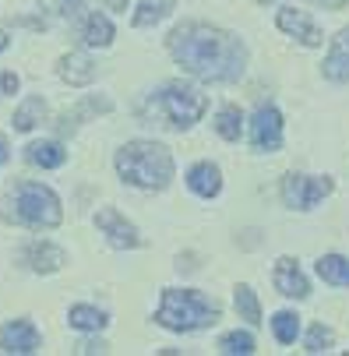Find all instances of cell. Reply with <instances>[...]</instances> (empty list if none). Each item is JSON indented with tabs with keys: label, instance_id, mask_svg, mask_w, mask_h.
<instances>
[{
	"label": "cell",
	"instance_id": "cell-17",
	"mask_svg": "<svg viewBox=\"0 0 349 356\" xmlns=\"http://www.w3.org/2000/svg\"><path fill=\"white\" fill-rule=\"evenodd\" d=\"M113 110V103H110V99H85V103H78L74 110H67V113H60V120H57V127L67 134V131H74L85 117H92V113H110Z\"/></svg>",
	"mask_w": 349,
	"mask_h": 356
},
{
	"label": "cell",
	"instance_id": "cell-23",
	"mask_svg": "<svg viewBox=\"0 0 349 356\" xmlns=\"http://www.w3.org/2000/svg\"><path fill=\"white\" fill-rule=\"evenodd\" d=\"M233 300H236V311H240L243 321H251V325L261 321V303H258V296H254L251 286H236V296Z\"/></svg>",
	"mask_w": 349,
	"mask_h": 356
},
{
	"label": "cell",
	"instance_id": "cell-32",
	"mask_svg": "<svg viewBox=\"0 0 349 356\" xmlns=\"http://www.w3.org/2000/svg\"><path fill=\"white\" fill-rule=\"evenodd\" d=\"M8 156H11V152H8V141H4V138H0V166H4V163H8Z\"/></svg>",
	"mask_w": 349,
	"mask_h": 356
},
{
	"label": "cell",
	"instance_id": "cell-31",
	"mask_svg": "<svg viewBox=\"0 0 349 356\" xmlns=\"http://www.w3.org/2000/svg\"><path fill=\"white\" fill-rule=\"evenodd\" d=\"M314 4H325V8H346L349 0H314Z\"/></svg>",
	"mask_w": 349,
	"mask_h": 356
},
{
	"label": "cell",
	"instance_id": "cell-13",
	"mask_svg": "<svg viewBox=\"0 0 349 356\" xmlns=\"http://www.w3.org/2000/svg\"><path fill=\"white\" fill-rule=\"evenodd\" d=\"M60 78H64L67 85H88V81H95V64H92V57L81 54V49L60 57Z\"/></svg>",
	"mask_w": 349,
	"mask_h": 356
},
{
	"label": "cell",
	"instance_id": "cell-16",
	"mask_svg": "<svg viewBox=\"0 0 349 356\" xmlns=\"http://www.w3.org/2000/svg\"><path fill=\"white\" fill-rule=\"evenodd\" d=\"M25 156H29V163H35L42 170H57V166L67 163V152H64L60 141H32L25 148Z\"/></svg>",
	"mask_w": 349,
	"mask_h": 356
},
{
	"label": "cell",
	"instance_id": "cell-34",
	"mask_svg": "<svg viewBox=\"0 0 349 356\" xmlns=\"http://www.w3.org/2000/svg\"><path fill=\"white\" fill-rule=\"evenodd\" d=\"M106 4H113V8H127V0H106Z\"/></svg>",
	"mask_w": 349,
	"mask_h": 356
},
{
	"label": "cell",
	"instance_id": "cell-12",
	"mask_svg": "<svg viewBox=\"0 0 349 356\" xmlns=\"http://www.w3.org/2000/svg\"><path fill=\"white\" fill-rule=\"evenodd\" d=\"M325 78L328 81H349V29H342L335 39H332V49L325 57Z\"/></svg>",
	"mask_w": 349,
	"mask_h": 356
},
{
	"label": "cell",
	"instance_id": "cell-4",
	"mask_svg": "<svg viewBox=\"0 0 349 356\" xmlns=\"http://www.w3.org/2000/svg\"><path fill=\"white\" fill-rule=\"evenodd\" d=\"M216 318H219V307L197 289H166L156 314V321L170 332H197V328L216 325Z\"/></svg>",
	"mask_w": 349,
	"mask_h": 356
},
{
	"label": "cell",
	"instance_id": "cell-26",
	"mask_svg": "<svg viewBox=\"0 0 349 356\" xmlns=\"http://www.w3.org/2000/svg\"><path fill=\"white\" fill-rule=\"evenodd\" d=\"M222 353H229V356H251L254 353V335L251 332H229V335H222Z\"/></svg>",
	"mask_w": 349,
	"mask_h": 356
},
{
	"label": "cell",
	"instance_id": "cell-5",
	"mask_svg": "<svg viewBox=\"0 0 349 356\" xmlns=\"http://www.w3.org/2000/svg\"><path fill=\"white\" fill-rule=\"evenodd\" d=\"M15 209H18L15 216L32 229H54L64 219L57 194L49 187H42V184H32V180L15 184Z\"/></svg>",
	"mask_w": 349,
	"mask_h": 356
},
{
	"label": "cell",
	"instance_id": "cell-29",
	"mask_svg": "<svg viewBox=\"0 0 349 356\" xmlns=\"http://www.w3.org/2000/svg\"><path fill=\"white\" fill-rule=\"evenodd\" d=\"M18 85H22V81H18V74H11V71H8V74H0V92H4V95H15V92H18Z\"/></svg>",
	"mask_w": 349,
	"mask_h": 356
},
{
	"label": "cell",
	"instance_id": "cell-6",
	"mask_svg": "<svg viewBox=\"0 0 349 356\" xmlns=\"http://www.w3.org/2000/svg\"><path fill=\"white\" fill-rule=\"evenodd\" d=\"M332 180L328 177H304V173H289L282 180V201L286 209H296V212H307L314 209L325 194H332Z\"/></svg>",
	"mask_w": 349,
	"mask_h": 356
},
{
	"label": "cell",
	"instance_id": "cell-21",
	"mask_svg": "<svg viewBox=\"0 0 349 356\" xmlns=\"http://www.w3.org/2000/svg\"><path fill=\"white\" fill-rule=\"evenodd\" d=\"M85 42L88 46H99V49L113 42V25H110L106 15H99V11L88 15V22H85Z\"/></svg>",
	"mask_w": 349,
	"mask_h": 356
},
{
	"label": "cell",
	"instance_id": "cell-2",
	"mask_svg": "<svg viewBox=\"0 0 349 356\" xmlns=\"http://www.w3.org/2000/svg\"><path fill=\"white\" fill-rule=\"evenodd\" d=\"M117 173L141 191H163L173 180V156L156 141H127L117 152Z\"/></svg>",
	"mask_w": 349,
	"mask_h": 356
},
{
	"label": "cell",
	"instance_id": "cell-30",
	"mask_svg": "<svg viewBox=\"0 0 349 356\" xmlns=\"http://www.w3.org/2000/svg\"><path fill=\"white\" fill-rule=\"evenodd\" d=\"M78 353H85V356H92V353H106V342H85Z\"/></svg>",
	"mask_w": 349,
	"mask_h": 356
},
{
	"label": "cell",
	"instance_id": "cell-7",
	"mask_svg": "<svg viewBox=\"0 0 349 356\" xmlns=\"http://www.w3.org/2000/svg\"><path fill=\"white\" fill-rule=\"evenodd\" d=\"M251 145L258 152H275L282 145V117L275 106H261L251 120Z\"/></svg>",
	"mask_w": 349,
	"mask_h": 356
},
{
	"label": "cell",
	"instance_id": "cell-20",
	"mask_svg": "<svg viewBox=\"0 0 349 356\" xmlns=\"http://www.w3.org/2000/svg\"><path fill=\"white\" fill-rule=\"evenodd\" d=\"M42 117H46V103L39 95H29L25 103L15 110V131H32L35 124H42Z\"/></svg>",
	"mask_w": 349,
	"mask_h": 356
},
{
	"label": "cell",
	"instance_id": "cell-9",
	"mask_svg": "<svg viewBox=\"0 0 349 356\" xmlns=\"http://www.w3.org/2000/svg\"><path fill=\"white\" fill-rule=\"evenodd\" d=\"M0 349L4 353H35L39 349V332L32 321H8L0 328Z\"/></svg>",
	"mask_w": 349,
	"mask_h": 356
},
{
	"label": "cell",
	"instance_id": "cell-11",
	"mask_svg": "<svg viewBox=\"0 0 349 356\" xmlns=\"http://www.w3.org/2000/svg\"><path fill=\"white\" fill-rule=\"evenodd\" d=\"M279 29L286 32V35H296L304 46H321V32H318V25L304 15V11H293V8H282L279 11Z\"/></svg>",
	"mask_w": 349,
	"mask_h": 356
},
{
	"label": "cell",
	"instance_id": "cell-8",
	"mask_svg": "<svg viewBox=\"0 0 349 356\" xmlns=\"http://www.w3.org/2000/svg\"><path fill=\"white\" fill-rule=\"evenodd\" d=\"M95 226L103 229V236L117 247V250H127V247H138L141 243V236H138V229L117 212V209H99V216H95Z\"/></svg>",
	"mask_w": 349,
	"mask_h": 356
},
{
	"label": "cell",
	"instance_id": "cell-10",
	"mask_svg": "<svg viewBox=\"0 0 349 356\" xmlns=\"http://www.w3.org/2000/svg\"><path fill=\"white\" fill-rule=\"evenodd\" d=\"M275 289L282 296H289V300H304L311 293L307 275L300 272V265H296L293 258H279V265H275Z\"/></svg>",
	"mask_w": 349,
	"mask_h": 356
},
{
	"label": "cell",
	"instance_id": "cell-19",
	"mask_svg": "<svg viewBox=\"0 0 349 356\" xmlns=\"http://www.w3.org/2000/svg\"><path fill=\"white\" fill-rule=\"evenodd\" d=\"M173 11V0H141L134 11V29H152Z\"/></svg>",
	"mask_w": 349,
	"mask_h": 356
},
{
	"label": "cell",
	"instance_id": "cell-15",
	"mask_svg": "<svg viewBox=\"0 0 349 356\" xmlns=\"http://www.w3.org/2000/svg\"><path fill=\"white\" fill-rule=\"evenodd\" d=\"M187 187L197 194V197H216L222 191V173L212 166V163H197L190 173H187Z\"/></svg>",
	"mask_w": 349,
	"mask_h": 356
},
{
	"label": "cell",
	"instance_id": "cell-18",
	"mask_svg": "<svg viewBox=\"0 0 349 356\" xmlns=\"http://www.w3.org/2000/svg\"><path fill=\"white\" fill-rule=\"evenodd\" d=\"M318 275L328 286H349V258H342V254H325L318 261Z\"/></svg>",
	"mask_w": 349,
	"mask_h": 356
},
{
	"label": "cell",
	"instance_id": "cell-22",
	"mask_svg": "<svg viewBox=\"0 0 349 356\" xmlns=\"http://www.w3.org/2000/svg\"><path fill=\"white\" fill-rule=\"evenodd\" d=\"M67 325L78 332H99V328H106V314L99 307H71Z\"/></svg>",
	"mask_w": 349,
	"mask_h": 356
},
{
	"label": "cell",
	"instance_id": "cell-25",
	"mask_svg": "<svg viewBox=\"0 0 349 356\" xmlns=\"http://www.w3.org/2000/svg\"><path fill=\"white\" fill-rule=\"evenodd\" d=\"M240 124H243V117H240L236 106H222L219 117H216V131H219L226 141H236V138H240Z\"/></svg>",
	"mask_w": 349,
	"mask_h": 356
},
{
	"label": "cell",
	"instance_id": "cell-24",
	"mask_svg": "<svg viewBox=\"0 0 349 356\" xmlns=\"http://www.w3.org/2000/svg\"><path fill=\"white\" fill-rule=\"evenodd\" d=\"M272 332H275V339L282 346H293L296 342V332H300V318H296L293 311H279L272 318Z\"/></svg>",
	"mask_w": 349,
	"mask_h": 356
},
{
	"label": "cell",
	"instance_id": "cell-28",
	"mask_svg": "<svg viewBox=\"0 0 349 356\" xmlns=\"http://www.w3.org/2000/svg\"><path fill=\"white\" fill-rule=\"evenodd\" d=\"M39 4H42L46 11H54V15H67V11L74 8V0H39Z\"/></svg>",
	"mask_w": 349,
	"mask_h": 356
},
{
	"label": "cell",
	"instance_id": "cell-14",
	"mask_svg": "<svg viewBox=\"0 0 349 356\" xmlns=\"http://www.w3.org/2000/svg\"><path fill=\"white\" fill-rule=\"evenodd\" d=\"M25 258H29V265L35 268V272H57L60 265H67V254L60 250V247H54V243H42V240H35L29 250H25Z\"/></svg>",
	"mask_w": 349,
	"mask_h": 356
},
{
	"label": "cell",
	"instance_id": "cell-33",
	"mask_svg": "<svg viewBox=\"0 0 349 356\" xmlns=\"http://www.w3.org/2000/svg\"><path fill=\"white\" fill-rule=\"evenodd\" d=\"M4 49H8V32L0 29V54H4Z\"/></svg>",
	"mask_w": 349,
	"mask_h": 356
},
{
	"label": "cell",
	"instance_id": "cell-27",
	"mask_svg": "<svg viewBox=\"0 0 349 356\" xmlns=\"http://www.w3.org/2000/svg\"><path fill=\"white\" fill-rule=\"evenodd\" d=\"M332 342H335V332L325 328V325H314V328L307 332V353H325Z\"/></svg>",
	"mask_w": 349,
	"mask_h": 356
},
{
	"label": "cell",
	"instance_id": "cell-1",
	"mask_svg": "<svg viewBox=\"0 0 349 356\" xmlns=\"http://www.w3.org/2000/svg\"><path fill=\"white\" fill-rule=\"evenodd\" d=\"M170 54L197 81H236L247 67V46L216 25L190 22L170 35Z\"/></svg>",
	"mask_w": 349,
	"mask_h": 356
},
{
	"label": "cell",
	"instance_id": "cell-3",
	"mask_svg": "<svg viewBox=\"0 0 349 356\" xmlns=\"http://www.w3.org/2000/svg\"><path fill=\"white\" fill-rule=\"evenodd\" d=\"M205 110H209V99L197 88H190L184 81H170L159 92H152V99L145 106V117H156L163 127H173V131H187L202 120Z\"/></svg>",
	"mask_w": 349,
	"mask_h": 356
}]
</instances>
